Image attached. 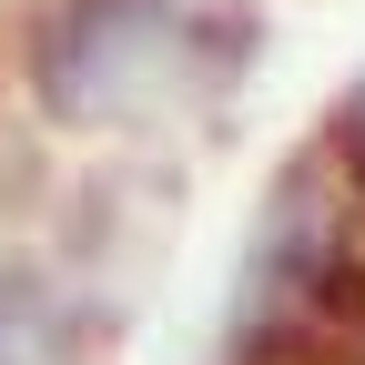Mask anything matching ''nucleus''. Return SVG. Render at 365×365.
I'll return each mask as SVG.
<instances>
[{
    "label": "nucleus",
    "instance_id": "1",
    "mask_svg": "<svg viewBox=\"0 0 365 365\" xmlns=\"http://www.w3.org/2000/svg\"><path fill=\"white\" fill-rule=\"evenodd\" d=\"M365 335V203L314 143L264 182L223 294V365H294L304 345Z\"/></svg>",
    "mask_w": 365,
    "mask_h": 365
},
{
    "label": "nucleus",
    "instance_id": "2",
    "mask_svg": "<svg viewBox=\"0 0 365 365\" xmlns=\"http://www.w3.org/2000/svg\"><path fill=\"white\" fill-rule=\"evenodd\" d=\"M193 0H41L21 31L31 102L71 132H112L153 91L193 81Z\"/></svg>",
    "mask_w": 365,
    "mask_h": 365
},
{
    "label": "nucleus",
    "instance_id": "3",
    "mask_svg": "<svg viewBox=\"0 0 365 365\" xmlns=\"http://www.w3.org/2000/svg\"><path fill=\"white\" fill-rule=\"evenodd\" d=\"M325 153H335V173L355 182V203H365V71L335 91V112H325Z\"/></svg>",
    "mask_w": 365,
    "mask_h": 365
}]
</instances>
